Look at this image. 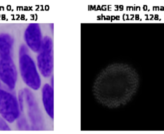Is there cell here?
Listing matches in <instances>:
<instances>
[{
    "label": "cell",
    "mask_w": 164,
    "mask_h": 134,
    "mask_svg": "<svg viewBox=\"0 0 164 134\" xmlns=\"http://www.w3.org/2000/svg\"><path fill=\"white\" fill-rule=\"evenodd\" d=\"M28 53V48H26V46H25V45H22L20 48V50H19V57H22V56H23V55H28L27 54Z\"/></svg>",
    "instance_id": "obj_9"
},
{
    "label": "cell",
    "mask_w": 164,
    "mask_h": 134,
    "mask_svg": "<svg viewBox=\"0 0 164 134\" xmlns=\"http://www.w3.org/2000/svg\"><path fill=\"white\" fill-rule=\"evenodd\" d=\"M14 44L12 37L7 33L0 34V56L4 59L11 58Z\"/></svg>",
    "instance_id": "obj_8"
},
{
    "label": "cell",
    "mask_w": 164,
    "mask_h": 134,
    "mask_svg": "<svg viewBox=\"0 0 164 134\" xmlns=\"http://www.w3.org/2000/svg\"><path fill=\"white\" fill-rule=\"evenodd\" d=\"M0 79L9 89L15 88L17 70L11 58L4 59L0 56Z\"/></svg>",
    "instance_id": "obj_5"
},
{
    "label": "cell",
    "mask_w": 164,
    "mask_h": 134,
    "mask_svg": "<svg viewBox=\"0 0 164 134\" xmlns=\"http://www.w3.org/2000/svg\"><path fill=\"white\" fill-rule=\"evenodd\" d=\"M42 102L47 114L52 119L54 118V92L53 88L48 83L42 88Z\"/></svg>",
    "instance_id": "obj_7"
},
{
    "label": "cell",
    "mask_w": 164,
    "mask_h": 134,
    "mask_svg": "<svg viewBox=\"0 0 164 134\" xmlns=\"http://www.w3.org/2000/svg\"><path fill=\"white\" fill-rule=\"evenodd\" d=\"M25 39L27 45L33 52L39 53L42 46L43 39L39 25L37 23L30 24L25 33Z\"/></svg>",
    "instance_id": "obj_6"
},
{
    "label": "cell",
    "mask_w": 164,
    "mask_h": 134,
    "mask_svg": "<svg viewBox=\"0 0 164 134\" xmlns=\"http://www.w3.org/2000/svg\"><path fill=\"white\" fill-rule=\"evenodd\" d=\"M137 76L130 68L110 67L95 81L94 93L98 102L109 107L126 104L137 89Z\"/></svg>",
    "instance_id": "obj_1"
},
{
    "label": "cell",
    "mask_w": 164,
    "mask_h": 134,
    "mask_svg": "<svg viewBox=\"0 0 164 134\" xmlns=\"http://www.w3.org/2000/svg\"><path fill=\"white\" fill-rule=\"evenodd\" d=\"M53 42L49 37H44L39 54L37 57L38 67L41 74L44 77L51 75L53 68L52 55Z\"/></svg>",
    "instance_id": "obj_4"
},
{
    "label": "cell",
    "mask_w": 164,
    "mask_h": 134,
    "mask_svg": "<svg viewBox=\"0 0 164 134\" xmlns=\"http://www.w3.org/2000/svg\"><path fill=\"white\" fill-rule=\"evenodd\" d=\"M19 68L22 79L26 84L33 90L41 87V80L34 62L28 55L19 57Z\"/></svg>",
    "instance_id": "obj_2"
},
{
    "label": "cell",
    "mask_w": 164,
    "mask_h": 134,
    "mask_svg": "<svg viewBox=\"0 0 164 134\" xmlns=\"http://www.w3.org/2000/svg\"><path fill=\"white\" fill-rule=\"evenodd\" d=\"M0 115L12 123L19 118L20 110L15 97L2 89H0Z\"/></svg>",
    "instance_id": "obj_3"
},
{
    "label": "cell",
    "mask_w": 164,
    "mask_h": 134,
    "mask_svg": "<svg viewBox=\"0 0 164 134\" xmlns=\"http://www.w3.org/2000/svg\"><path fill=\"white\" fill-rule=\"evenodd\" d=\"M0 88H1V84H0Z\"/></svg>",
    "instance_id": "obj_10"
}]
</instances>
